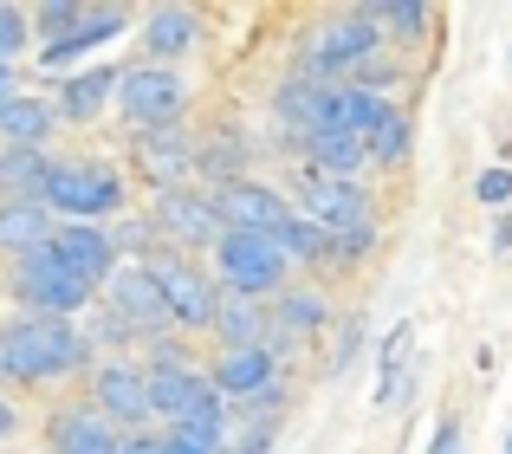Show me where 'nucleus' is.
<instances>
[{
	"label": "nucleus",
	"mask_w": 512,
	"mask_h": 454,
	"mask_svg": "<svg viewBox=\"0 0 512 454\" xmlns=\"http://www.w3.org/2000/svg\"><path fill=\"white\" fill-rule=\"evenodd\" d=\"M240 163H247V143H240L234 130H221V137L195 143V176H208V189H227V182H240Z\"/></svg>",
	"instance_id": "7c9ffc66"
},
{
	"label": "nucleus",
	"mask_w": 512,
	"mask_h": 454,
	"mask_svg": "<svg viewBox=\"0 0 512 454\" xmlns=\"http://www.w3.org/2000/svg\"><path fill=\"white\" fill-rule=\"evenodd\" d=\"M91 331H78V318H13L0 325V377L13 383H59L72 370L91 364Z\"/></svg>",
	"instance_id": "f257e3e1"
},
{
	"label": "nucleus",
	"mask_w": 512,
	"mask_h": 454,
	"mask_svg": "<svg viewBox=\"0 0 512 454\" xmlns=\"http://www.w3.org/2000/svg\"><path fill=\"white\" fill-rule=\"evenodd\" d=\"M208 253H214L208 279L221 292H234V299H266V292L286 286V253H279L266 234H234V227H227Z\"/></svg>",
	"instance_id": "39448f33"
},
{
	"label": "nucleus",
	"mask_w": 512,
	"mask_h": 454,
	"mask_svg": "<svg viewBox=\"0 0 512 454\" xmlns=\"http://www.w3.org/2000/svg\"><path fill=\"white\" fill-rule=\"evenodd\" d=\"M130 26V7H85V20L59 39V46H39V72H59V65H78L91 59L98 46H111L117 33Z\"/></svg>",
	"instance_id": "f3484780"
},
{
	"label": "nucleus",
	"mask_w": 512,
	"mask_h": 454,
	"mask_svg": "<svg viewBox=\"0 0 512 454\" xmlns=\"http://www.w3.org/2000/svg\"><path fill=\"white\" fill-rule=\"evenodd\" d=\"M376 52H383V33H376L370 13L357 7V13H338L325 33L305 39V52H299V65H292V72L312 78V85H344V78L357 72L363 59H376Z\"/></svg>",
	"instance_id": "7ed1b4c3"
},
{
	"label": "nucleus",
	"mask_w": 512,
	"mask_h": 454,
	"mask_svg": "<svg viewBox=\"0 0 512 454\" xmlns=\"http://www.w3.org/2000/svg\"><path fill=\"white\" fill-rule=\"evenodd\" d=\"M163 454H221L227 448V422H175V429L156 435Z\"/></svg>",
	"instance_id": "72a5a7b5"
},
{
	"label": "nucleus",
	"mask_w": 512,
	"mask_h": 454,
	"mask_svg": "<svg viewBox=\"0 0 512 454\" xmlns=\"http://www.w3.org/2000/svg\"><path fill=\"white\" fill-rule=\"evenodd\" d=\"M273 247L286 253V266H292V260H305V266L331 260V234H325V227H312L305 215H292L286 227H279V234H273Z\"/></svg>",
	"instance_id": "2f4dec72"
},
{
	"label": "nucleus",
	"mask_w": 512,
	"mask_h": 454,
	"mask_svg": "<svg viewBox=\"0 0 512 454\" xmlns=\"http://www.w3.org/2000/svg\"><path fill=\"white\" fill-rule=\"evenodd\" d=\"M7 91H13V65H0V98H7Z\"/></svg>",
	"instance_id": "c03bdc74"
},
{
	"label": "nucleus",
	"mask_w": 512,
	"mask_h": 454,
	"mask_svg": "<svg viewBox=\"0 0 512 454\" xmlns=\"http://www.w3.org/2000/svg\"><path fill=\"white\" fill-rule=\"evenodd\" d=\"M201 377H208V390L221 396V403H247V396H260V390L279 383V357L273 351H221Z\"/></svg>",
	"instance_id": "dca6fc26"
},
{
	"label": "nucleus",
	"mask_w": 512,
	"mask_h": 454,
	"mask_svg": "<svg viewBox=\"0 0 512 454\" xmlns=\"http://www.w3.org/2000/svg\"><path fill=\"white\" fill-rule=\"evenodd\" d=\"M428 454H461V422H435V442H428Z\"/></svg>",
	"instance_id": "58836bf2"
},
{
	"label": "nucleus",
	"mask_w": 512,
	"mask_h": 454,
	"mask_svg": "<svg viewBox=\"0 0 512 454\" xmlns=\"http://www.w3.org/2000/svg\"><path fill=\"white\" fill-rule=\"evenodd\" d=\"M150 227L163 240H175V247H214V240L227 234L221 215H214L208 189H156V208H150Z\"/></svg>",
	"instance_id": "f8f14e48"
},
{
	"label": "nucleus",
	"mask_w": 512,
	"mask_h": 454,
	"mask_svg": "<svg viewBox=\"0 0 512 454\" xmlns=\"http://www.w3.org/2000/svg\"><path fill=\"white\" fill-rule=\"evenodd\" d=\"M13 435H20V409L0 403V442H13Z\"/></svg>",
	"instance_id": "37998d69"
},
{
	"label": "nucleus",
	"mask_w": 512,
	"mask_h": 454,
	"mask_svg": "<svg viewBox=\"0 0 512 454\" xmlns=\"http://www.w3.org/2000/svg\"><path fill=\"white\" fill-rule=\"evenodd\" d=\"M221 454H234V448H221Z\"/></svg>",
	"instance_id": "49530a36"
},
{
	"label": "nucleus",
	"mask_w": 512,
	"mask_h": 454,
	"mask_svg": "<svg viewBox=\"0 0 512 454\" xmlns=\"http://www.w3.org/2000/svg\"><path fill=\"white\" fill-rule=\"evenodd\" d=\"M39 208H46L52 221L104 227L124 208V176H117L111 163H91V156H65V163H52L46 182H39Z\"/></svg>",
	"instance_id": "f03ea898"
},
{
	"label": "nucleus",
	"mask_w": 512,
	"mask_h": 454,
	"mask_svg": "<svg viewBox=\"0 0 512 454\" xmlns=\"http://www.w3.org/2000/svg\"><path fill=\"white\" fill-rule=\"evenodd\" d=\"M363 13H370L376 33H389L383 46H415V39L428 33V20H435L422 0H383V7H363Z\"/></svg>",
	"instance_id": "c756f323"
},
{
	"label": "nucleus",
	"mask_w": 512,
	"mask_h": 454,
	"mask_svg": "<svg viewBox=\"0 0 512 454\" xmlns=\"http://www.w3.org/2000/svg\"><path fill=\"white\" fill-rule=\"evenodd\" d=\"M117 454H163L156 435H117Z\"/></svg>",
	"instance_id": "a19ab883"
},
{
	"label": "nucleus",
	"mask_w": 512,
	"mask_h": 454,
	"mask_svg": "<svg viewBox=\"0 0 512 454\" xmlns=\"http://www.w3.org/2000/svg\"><path fill=\"white\" fill-rule=\"evenodd\" d=\"M506 454H512V429H506Z\"/></svg>",
	"instance_id": "a18cd8bd"
},
{
	"label": "nucleus",
	"mask_w": 512,
	"mask_h": 454,
	"mask_svg": "<svg viewBox=\"0 0 512 454\" xmlns=\"http://www.w3.org/2000/svg\"><path fill=\"white\" fill-rule=\"evenodd\" d=\"M46 253L65 266V279H78L85 292H98L104 279L117 273V247H111V227H91V221H59L46 240Z\"/></svg>",
	"instance_id": "9b49d317"
},
{
	"label": "nucleus",
	"mask_w": 512,
	"mask_h": 454,
	"mask_svg": "<svg viewBox=\"0 0 512 454\" xmlns=\"http://www.w3.org/2000/svg\"><path fill=\"white\" fill-rule=\"evenodd\" d=\"M273 344H266V351H286V338H318V331L331 325V305H325V292H279V305L273 312Z\"/></svg>",
	"instance_id": "5701e85b"
},
{
	"label": "nucleus",
	"mask_w": 512,
	"mask_h": 454,
	"mask_svg": "<svg viewBox=\"0 0 512 454\" xmlns=\"http://www.w3.org/2000/svg\"><path fill=\"white\" fill-rule=\"evenodd\" d=\"M292 215H305L312 227H325V234H344V227L370 221V195H363V182H344V176H318V169L292 163Z\"/></svg>",
	"instance_id": "0eeeda50"
},
{
	"label": "nucleus",
	"mask_w": 512,
	"mask_h": 454,
	"mask_svg": "<svg viewBox=\"0 0 512 454\" xmlns=\"http://www.w3.org/2000/svg\"><path fill=\"white\" fill-rule=\"evenodd\" d=\"M383 104H389V98H376V91H363V85H331V91H325V130L363 137V130L383 117Z\"/></svg>",
	"instance_id": "cd10ccee"
},
{
	"label": "nucleus",
	"mask_w": 512,
	"mask_h": 454,
	"mask_svg": "<svg viewBox=\"0 0 512 454\" xmlns=\"http://www.w3.org/2000/svg\"><path fill=\"white\" fill-rule=\"evenodd\" d=\"M208 331L221 338V351H266V344H273V318H266V305L260 299H234V292H221Z\"/></svg>",
	"instance_id": "aec40b11"
},
{
	"label": "nucleus",
	"mask_w": 512,
	"mask_h": 454,
	"mask_svg": "<svg viewBox=\"0 0 512 454\" xmlns=\"http://www.w3.org/2000/svg\"><path fill=\"white\" fill-rule=\"evenodd\" d=\"M325 91L331 85H312V78L286 72V78H279V91H273V117L286 130H299V143H305L312 130H325Z\"/></svg>",
	"instance_id": "b1692460"
},
{
	"label": "nucleus",
	"mask_w": 512,
	"mask_h": 454,
	"mask_svg": "<svg viewBox=\"0 0 512 454\" xmlns=\"http://www.w3.org/2000/svg\"><path fill=\"white\" fill-rule=\"evenodd\" d=\"M363 163H383V169H396V163H409V143H415V124H409V111H402L396 98L383 104V117H376L370 130H363Z\"/></svg>",
	"instance_id": "a878e982"
},
{
	"label": "nucleus",
	"mask_w": 512,
	"mask_h": 454,
	"mask_svg": "<svg viewBox=\"0 0 512 454\" xmlns=\"http://www.w3.org/2000/svg\"><path fill=\"white\" fill-rule=\"evenodd\" d=\"M52 227L59 221L39 202H0V253H7V260H26V253H39L52 240Z\"/></svg>",
	"instance_id": "393cba45"
},
{
	"label": "nucleus",
	"mask_w": 512,
	"mask_h": 454,
	"mask_svg": "<svg viewBox=\"0 0 512 454\" xmlns=\"http://www.w3.org/2000/svg\"><path fill=\"white\" fill-rule=\"evenodd\" d=\"M104 318H117L124 325V338H163L169 331V305H163V286H156V273L143 260H117V273L104 279Z\"/></svg>",
	"instance_id": "423d86ee"
},
{
	"label": "nucleus",
	"mask_w": 512,
	"mask_h": 454,
	"mask_svg": "<svg viewBox=\"0 0 512 454\" xmlns=\"http://www.w3.org/2000/svg\"><path fill=\"white\" fill-rule=\"evenodd\" d=\"M78 20H85V7H78V0H46L39 13H26V26L39 33V46H59V39L72 33Z\"/></svg>",
	"instance_id": "f704fd0d"
},
{
	"label": "nucleus",
	"mask_w": 512,
	"mask_h": 454,
	"mask_svg": "<svg viewBox=\"0 0 512 454\" xmlns=\"http://www.w3.org/2000/svg\"><path fill=\"white\" fill-rule=\"evenodd\" d=\"M111 85H117V65H85V72H72L59 85V98H52V117H59V124H91V117L111 104Z\"/></svg>",
	"instance_id": "412c9836"
},
{
	"label": "nucleus",
	"mask_w": 512,
	"mask_h": 454,
	"mask_svg": "<svg viewBox=\"0 0 512 454\" xmlns=\"http://www.w3.org/2000/svg\"><path fill=\"white\" fill-rule=\"evenodd\" d=\"M91 409H98L117 435H143V422H150V383H143V370L137 364H98V377H91Z\"/></svg>",
	"instance_id": "ddd939ff"
},
{
	"label": "nucleus",
	"mask_w": 512,
	"mask_h": 454,
	"mask_svg": "<svg viewBox=\"0 0 512 454\" xmlns=\"http://www.w3.org/2000/svg\"><path fill=\"white\" fill-rule=\"evenodd\" d=\"M52 130H59L52 98H39V91H7L0 98V150H46Z\"/></svg>",
	"instance_id": "6ab92c4d"
},
{
	"label": "nucleus",
	"mask_w": 512,
	"mask_h": 454,
	"mask_svg": "<svg viewBox=\"0 0 512 454\" xmlns=\"http://www.w3.org/2000/svg\"><path fill=\"white\" fill-rule=\"evenodd\" d=\"M137 169H143V182H156V189H182V182L195 176V137H188L182 124L137 130Z\"/></svg>",
	"instance_id": "2eb2a0df"
},
{
	"label": "nucleus",
	"mask_w": 512,
	"mask_h": 454,
	"mask_svg": "<svg viewBox=\"0 0 512 454\" xmlns=\"http://www.w3.org/2000/svg\"><path fill=\"white\" fill-rule=\"evenodd\" d=\"M195 46H201V20L188 7H156L150 20H143V52H150V65H175Z\"/></svg>",
	"instance_id": "4be33fe9"
},
{
	"label": "nucleus",
	"mask_w": 512,
	"mask_h": 454,
	"mask_svg": "<svg viewBox=\"0 0 512 454\" xmlns=\"http://www.w3.org/2000/svg\"><path fill=\"white\" fill-rule=\"evenodd\" d=\"M474 202H487L493 215H506V208H512V169L506 163H493V169H480V176H474Z\"/></svg>",
	"instance_id": "4c0bfd02"
},
{
	"label": "nucleus",
	"mask_w": 512,
	"mask_h": 454,
	"mask_svg": "<svg viewBox=\"0 0 512 454\" xmlns=\"http://www.w3.org/2000/svg\"><path fill=\"white\" fill-rule=\"evenodd\" d=\"M111 104L124 111L130 130H169V124H182V111H188V78L175 72V65L143 59V65H130V72H117Z\"/></svg>",
	"instance_id": "20e7f679"
},
{
	"label": "nucleus",
	"mask_w": 512,
	"mask_h": 454,
	"mask_svg": "<svg viewBox=\"0 0 512 454\" xmlns=\"http://www.w3.org/2000/svg\"><path fill=\"white\" fill-rule=\"evenodd\" d=\"M163 286V305H169V325L175 331H208L214 305H221V286L201 273L195 260H143Z\"/></svg>",
	"instance_id": "9d476101"
},
{
	"label": "nucleus",
	"mask_w": 512,
	"mask_h": 454,
	"mask_svg": "<svg viewBox=\"0 0 512 454\" xmlns=\"http://www.w3.org/2000/svg\"><path fill=\"white\" fill-rule=\"evenodd\" d=\"M143 383H150V416H163L169 429L175 422H227V403L208 390V377H201L195 364L163 370V377H143Z\"/></svg>",
	"instance_id": "4468645a"
},
{
	"label": "nucleus",
	"mask_w": 512,
	"mask_h": 454,
	"mask_svg": "<svg viewBox=\"0 0 512 454\" xmlns=\"http://www.w3.org/2000/svg\"><path fill=\"white\" fill-rule=\"evenodd\" d=\"M409 351H415V325L402 318V325L383 338V351H376V364H383V383H376V409L396 403V383H402V364H409Z\"/></svg>",
	"instance_id": "473e14b6"
},
{
	"label": "nucleus",
	"mask_w": 512,
	"mask_h": 454,
	"mask_svg": "<svg viewBox=\"0 0 512 454\" xmlns=\"http://www.w3.org/2000/svg\"><path fill=\"white\" fill-rule=\"evenodd\" d=\"M357 351H363V318H350V325H344V344H338V370H344Z\"/></svg>",
	"instance_id": "ea45409f"
},
{
	"label": "nucleus",
	"mask_w": 512,
	"mask_h": 454,
	"mask_svg": "<svg viewBox=\"0 0 512 454\" xmlns=\"http://www.w3.org/2000/svg\"><path fill=\"white\" fill-rule=\"evenodd\" d=\"M376 253V221H357V227H344V234H331V260L350 266V260H370Z\"/></svg>",
	"instance_id": "e433bc0d"
},
{
	"label": "nucleus",
	"mask_w": 512,
	"mask_h": 454,
	"mask_svg": "<svg viewBox=\"0 0 512 454\" xmlns=\"http://www.w3.org/2000/svg\"><path fill=\"white\" fill-rule=\"evenodd\" d=\"M299 163H305V169H318V176H344V182H357V169H363V143H357V137H344V130H312V137L299 143Z\"/></svg>",
	"instance_id": "bb28decb"
},
{
	"label": "nucleus",
	"mask_w": 512,
	"mask_h": 454,
	"mask_svg": "<svg viewBox=\"0 0 512 454\" xmlns=\"http://www.w3.org/2000/svg\"><path fill=\"white\" fill-rule=\"evenodd\" d=\"M26 46H33V26H26V13L0 0V65H13Z\"/></svg>",
	"instance_id": "c9c22d12"
},
{
	"label": "nucleus",
	"mask_w": 512,
	"mask_h": 454,
	"mask_svg": "<svg viewBox=\"0 0 512 454\" xmlns=\"http://www.w3.org/2000/svg\"><path fill=\"white\" fill-rule=\"evenodd\" d=\"M208 202H214V215H221V227H234V234H266L273 240L279 227L292 221L286 195H279L273 182H253V176L227 182V189H208Z\"/></svg>",
	"instance_id": "1a4fd4ad"
},
{
	"label": "nucleus",
	"mask_w": 512,
	"mask_h": 454,
	"mask_svg": "<svg viewBox=\"0 0 512 454\" xmlns=\"http://www.w3.org/2000/svg\"><path fill=\"white\" fill-rule=\"evenodd\" d=\"M52 156L46 150H0V202H39Z\"/></svg>",
	"instance_id": "c85d7f7f"
},
{
	"label": "nucleus",
	"mask_w": 512,
	"mask_h": 454,
	"mask_svg": "<svg viewBox=\"0 0 512 454\" xmlns=\"http://www.w3.org/2000/svg\"><path fill=\"white\" fill-rule=\"evenodd\" d=\"M46 454H117V429L91 403H65L46 422Z\"/></svg>",
	"instance_id": "a211bd4d"
},
{
	"label": "nucleus",
	"mask_w": 512,
	"mask_h": 454,
	"mask_svg": "<svg viewBox=\"0 0 512 454\" xmlns=\"http://www.w3.org/2000/svg\"><path fill=\"white\" fill-rule=\"evenodd\" d=\"M13 299L26 305V318H78V312H91V292L78 286V279H65V266L52 260L46 247L26 253V260H13Z\"/></svg>",
	"instance_id": "6e6552de"
},
{
	"label": "nucleus",
	"mask_w": 512,
	"mask_h": 454,
	"mask_svg": "<svg viewBox=\"0 0 512 454\" xmlns=\"http://www.w3.org/2000/svg\"><path fill=\"white\" fill-rule=\"evenodd\" d=\"M493 253H512V208L493 221Z\"/></svg>",
	"instance_id": "79ce46f5"
}]
</instances>
